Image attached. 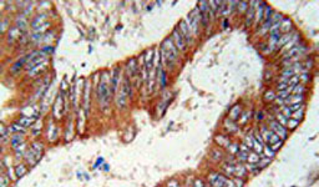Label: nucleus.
Segmentation results:
<instances>
[{
	"mask_svg": "<svg viewBox=\"0 0 319 187\" xmlns=\"http://www.w3.org/2000/svg\"><path fill=\"white\" fill-rule=\"evenodd\" d=\"M254 4H256V3H251V6H249V9H248L247 19H246V26H249V25H251L253 18H254V15H256V8H253V5H254Z\"/></svg>",
	"mask_w": 319,
	"mask_h": 187,
	"instance_id": "11",
	"label": "nucleus"
},
{
	"mask_svg": "<svg viewBox=\"0 0 319 187\" xmlns=\"http://www.w3.org/2000/svg\"><path fill=\"white\" fill-rule=\"evenodd\" d=\"M180 32L182 34V36L185 37L186 43H192V36H193V34H192L191 29L188 27V25H187V22L185 20H182L180 22Z\"/></svg>",
	"mask_w": 319,
	"mask_h": 187,
	"instance_id": "8",
	"label": "nucleus"
},
{
	"mask_svg": "<svg viewBox=\"0 0 319 187\" xmlns=\"http://www.w3.org/2000/svg\"><path fill=\"white\" fill-rule=\"evenodd\" d=\"M277 89H278V91H285V90H288V85H287V82H280L278 84V86H277Z\"/></svg>",
	"mask_w": 319,
	"mask_h": 187,
	"instance_id": "25",
	"label": "nucleus"
},
{
	"mask_svg": "<svg viewBox=\"0 0 319 187\" xmlns=\"http://www.w3.org/2000/svg\"><path fill=\"white\" fill-rule=\"evenodd\" d=\"M172 39L173 41H175V46L178 49V50H181V51H185L186 48H187V43H186V40H185V37L182 36V34L180 32V30L178 29H175L172 32Z\"/></svg>",
	"mask_w": 319,
	"mask_h": 187,
	"instance_id": "5",
	"label": "nucleus"
},
{
	"mask_svg": "<svg viewBox=\"0 0 319 187\" xmlns=\"http://www.w3.org/2000/svg\"><path fill=\"white\" fill-rule=\"evenodd\" d=\"M274 97H275V96H274V92H273V91H268V92H267L266 95H264V99H266L267 101H268V100H269V101L273 100Z\"/></svg>",
	"mask_w": 319,
	"mask_h": 187,
	"instance_id": "28",
	"label": "nucleus"
},
{
	"mask_svg": "<svg viewBox=\"0 0 319 187\" xmlns=\"http://www.w3.org/2000/svg\"><path fill=\"white\" fill-rule=\"evenodd\" d=\"M239 111H241V109H239V106H234V107H233V110L231 111V117H232L233 120H236V119L238 117Z\"/></svg>",
	"mask_w": 319,
	"mask_h": 187,
	"instance_id": "21",
	"label": "nucleus"
},
{
	"mask_svg": "<svg viewBox=\"0 0 319 187\" xmlns=\"http://www.w3.org/2000/svg\"><path fill=\"white\" fill-rule=\"evenodd\" d=\"M13 130L14 131H21V132H24V127L20 125V124H15V125H13Z\"/></svg>",
	"mask_w": 319,
	"mask_h": 187,
	"instance_id": "31",
	"label": "nucleus"
},
{
	"mask_svg": "<svg viewBox=\"0 0 319 187\" xmlns=\"http://www.w3.org/2000/svg\"><path fill=\"white\" fill-rule=\"evenodd\" d=\"M304 107L303 104H295V105H290L288 109L290 110V112H294V111H298V110H302Z\"/></svg>",
	"mask_w": 319,
	"mask_h": 187,
	"instance_id": "23",
	"label": "nucleus"
},
{
	"mask_svg": "<svg viewBox=\"0 0 319 187\" xmlns=\"http://www.w3.org/2000/svg\"><path fill=\"white\" fill-rule=\"evenodd\" d=\"M271 130L273 131L278 137L283 138V140L287 138V130H285L279 122H277V121H272L271 122Z\"/></svg>",
	"mask_w": 319,
	"mask_h": 187,
	"instance_id": "7",
	"label": "nucleus"
},
{
	"mask_svg": "<svg viewBox=\"0 0 319 187\" xmlns=\"http://www.w3.org/2000/svg\"><path fill=\"white\" fill-rule=\"evenodd\" d=\"M117 80H119V69H116L115 71H114V76H112V90L116 91V89H117Z\"/></svg>",
	"mask_w": 319,
	"mask_h": 187,
	"instance_id": "19",
	"label": "nucleus"
},
{
	"mask_svg": "<svg viewBox=\"0 0 319 187\" xmlns=\"http://www.w3.org/2000/svg\"><path fill=\"white\" fill-rule=\"evenodd\" d=\"M22 167H24V166H22ZM25 172H26V168H21V170H20V166L16 167V175L18 176H22Z\"/></svg>",
	"mask_w": 319,
	"mask_h": 187,
	"instance_id": "32",
	"label": "nucleus"
},
{
	"mask_svg": "<svg viewBox=\"0 0 319 187\" xmlns=\"http://www.w3.org/2000/svg\"><path fill=\"white\" fill-rule=\"evenodd\" d=\"M261 137H264L266 140V142L268 143V145H274L275 142H278L279 141V137L277 136V135L273 132L272 130H268V129H266L263 127L262 129V134H261Z\"/></svg>",
	"mask_w": 319,
	"mask_h": 187,
	"instance_id": "6",
	"label": "nucleus"
},
{
	"mask_svg": "<svg viewBox=\"0 0 319 187\" xmlns=\"http://www.w3.org/2000/svg\"><path fill=\"white\" fill-rule=\"evenodd\" d=\"M177 56H178L177 48L170 37H167L161 45V58L163 65L166 67H172L177 61Z\"/></svg>",
	"mask_w": 319,
	"mask_h": 187,
	"instance_id": "1",
	"label": "nucleus"
},
{
	"mask_svg": "<svg viewBox=\"0 0 319 187\" xmlns=\"http://www.w3.org/2000/svg\"><path fill=\"white\" fill-rule=\"evenodd\" d=\"M200 21H201V13L198 9H193L190 14H188V16H187V25H188V27L191 29L192 31V34L193 35H198V25H200Z\"/></svg>",
	"mask_w": 319,
	"mask_h": 187,
	"instance_id": "3",
	"label": "nucleus"
},
{
	"mask_svg": "<svg viewBox=\"0 0 319 187\" xmlns=\"http://www.w3.org/2000/svg\"><path fill=\"white\" fill-rule=\"evenodd\" d=\"M285 119H287V117H284L282 114H278V115H277V120H278V121L280 120V122H282L280 125H282V126H283V125H287V121H288V120H285Z\"/></svg>",
	"mask_w": 319,
	"mask_h": 187,
	"instance_id": "27",
	"label": "nucleus"
},
{
	"mask_svg": "<svg viewBox=\"0 0 319 187\" xmlns=\"http://www.w3.org/2000/svg\"><path fill=\"white\" fill-rule=\"evenodd\" d=\"M303 100H304L303 95H292V96L285 97L283 102L284 104H288V105H295V104H302Z\"/></svg>",
	"mask_w": 319,
	"mask_h": 187,
	"instance_id": "10",
	"label": "nucleus"
},
{
	"mask_svg": "<svg viewBox=\"0 0 319 187\" xmlns=\"http://www.w3.org/2000/svg\"><path fill=\"white\" fill-rule=\"evenodd\" d=\"M216 140H217V142H219L221 145H222L223 142H226L227 145H229V141H228V140H224L223 136H217V138H216Z\"/></svg>",
	"mask_w": 319,
	"mask_h": 187,
	"instance_id": "33",
	"label": "nucleus"
},
{
	"mask_svg": "<svg viewBox=\"0 0 319 187\" xmlns=\"http://www.w3.org/2000/svg\"><path fill=\"white\" fill-rule=\"evenodd\" d=\"M34 121H35V117H26V116H24V117H21L19 120V124H20L22 127H29L30 125L34 124Z\"/></svg>",
	"mask_w": 319,
	"mask_h": 187,
	"instance_id": "14",
	"label": "nucleus"
},
{
	"mask_svg": "<svg viewBox=\"0 0 319 187\" xmlns=\"http://www.w3.org/2000/svg\"><path fill=\"white\" fill-rule=\"evenodd\" d=\"M1 131H3V141H5L6 140V131H5V127H4V126H1Z\"/></svg>",
	"mask_w": 319,
	"mask_h": 187,
	"instance_id": "34",
	"label": "nucleus"
},
{
	"mask_svg": "<svg viewBox=\"0 0 319 187\" xmlns=\"http://www.w3.org/2000/svg\"><path fill=\"white\" fill-rule=\"evenodd\" d=\"M290 36H292V34H288V32H287V34H285L284 36L279 37V39H278V41H277V46H282V45H285V44H287V43H288V41H289L290 39H292V37H290Z\"/></svg>",
	"mask_w": 319,
	"mask_h": 187,
	"instance_id": "18",
	"label": "nucleus"
},
{
	"mask_svg": "<svg viewBox=\"0 0 319 187\" xmlns=\"http://www.w3.org/2000/svg\"><path fill=\"white\" fill-rule=\"evenodd\" d=\"M21 141H22V137H21V136H15V137H13L11 142H13V146H14V148H16V146H18V142H21Z\"/></svg>",
	"mask_w": 319,
	"mask_h": 187,
	"instance_id": "24",
	"label": "nucleus"
},
{
	"mask_svg": "<svg viewBox=\"0 0 319 187\" xmlns=\"http://www.w3.org/2000/svg\"><path fill=\"white\" fill-rule=\"evenodd\" d=\"M290 25H292V22H290L289 19H283V20H280V24H279V30L282 31V32H287L290 30Z\"/></svg>",
	"mask_w": 319,
	"mask_h": 187,
	"instance_id": "12",
	"label": "nucleus"
},
{
	"mask_svg": "<svg viewBox=\"0 0 319 187\" xmlns=\"http://www.w3.org/2000/svg\"><path fill=\"white\" fill-rule=\"evenodd\" d=\"M259 9H258V11L257 14L254 15L256 18V20H257V24H259V22H263V14H264V3H259Z\"/></svg>",
	"mask_w": 319,
	"mask_h": 187,
	"instance_id": "13",
	"label": "nucleus"
},
{
	"mask_svg": "<svg viewBox=\"0 0 319 187\" xmlns=\"http://www.w3.org/2000/svg\"><path fill=\"white\" fill-rule=\"evenodd\" d=\"M298 40H299V37H298V34H295V35H294V36L292 37V39H290V40L288 41V43L285 44V46H284V50H287V51H288V50H290V49L293 48V46H295V45H297Z\"/></svg>",
	"mask_w": 319,
	"mask_h": 187,
	"instance_id": "15",
	"label": "nucleus"
},
{
	"mask_svg": "<svg viewBox=\"0 0 319 187\" xmlns=\"http://www.w3.org/2000/svg\"><path fill=\"white\" fill-rule=\"evenodd\" d=\"M303 110H304V109H302L301 111L298 110V111H294V112H292V115H290V119H293V120H297V121H299V120H301V119L303 117V114H304V112H303Z\"/></svg>",
	"mask_w": 319,
	"mask_h": 187,
	"instance_id": "20",
	"label": "nucleus"
},
{
	"mask_svg": "<svg viewBox=\"0 0 319 187\" xmlns=\"http://www.w3.org/2000/svg\"><path fill=\"white\" fill-rule=\"evenodd\" d=\"M298 124H299V121L293 120V119H289V120L287 121V126H288V129H290V130H293Z\"/></svg>",
	"mask_w": 319,
	"mask_h": 187,
	"instance_id": "22",
	"label": "nucleus"
},
{
	"mask_svg": "<svg viewBox=\"0 0 319 187\" xmlns=\"http://www.w3.org/2000/svg\"><path fill=\"white\" fill-rule=\"evenodd\" d=\"M247 156H248V152H243V151L238 152V160L241 161H247Z\"/></svg>",
	"mask_w": 319,
	"mask_h": 187,
	"instance_id": "26",
	"label": "nucleus"
},
{
	"mask_svg": "<svg viewBox=\"0 0 319 187\" xmlns=\"http://www.w3.org/2000/svg\"><path fill=\"white\" fill-rule=\"evenodd\" d=\"M131 95V90H130V82H129V79L126 77L124 80V85L121 87V91L119 94V106L120 107H124L126 105V101H127V96Z\"/></svg>",
	"mask_w": 319,
	"mask_h": 187,
	"instance_id": "4",
	"label": "nucleus"
},
{
	"mask_svg": "<svg viewBox=\"0 0 319 187\" xmlns=\"http://www.w3.org/2000/svg\"><path fill=\"white\" fill-rule=\"evenodd\" d=\"M26 61H27V56H26V58H22L21 60H19V61H18L16 64H14V65H13L11 71H13V72H16L18 70H20V69H21V66H22V65H24Z\"/></svg>",
	"mask_w": 319,
	"mask_h": 187,
	"instance_id": "17",
	"label": "nucleus"
},
{
	"mask_svg": "<svg viewBox=\"0 0 319 187\" xmlns=\"http://www.w3.org/2000/svg\"><path fill=\"white\" fill-rule=\"evenodd\" d=\"M195 187H204V186H203V183H202V181L197 180V181H196V183H195Z\"/></svg>",
	"mask_w": 319,
	"mask_h": 187,
	"instance_id": "35",
	"label": "nucleus"
},
{
	"mask_svg": "<svg viewBox=\"0 0 319 187\" xmlns=\"http://www.w3.org/2000/svg\"><path fill=\"white\" fill-rule=\"evenodd\" d=\"M263 151L266 152L267 157H273V156H274V152L272 151V150H271L269 147H263Z\"/></svg>",
	"mask_w": 319,
	"mask_h": 187,
	"instance_id": "29",
	"label": "nucleus"
},
{
	"mask_svg": "<svg viewBox=\"0 0 319 187\" xmlns=\"http://www.w3.org/2000/svg\"><path fill=\"white\" fill-rule=\"evenodd\" d=\"M98 100H100L101 104H107L111 99V89H110V84L107 81V72H105L101 77V81L98 84Z\"/></svg>",
	"mask_w": 319,
	"mask_h": 187,
	"instance_id": "2",
	"label": "nucleus"
},
{
	"mask_svg": "<svg viewBox=\"0 0 319 187\" xmlns=\"http://www.w3.org/2000/svg\"><path fill=\"white\" fill-rule=\"evenodd\" d=\"M259 160H261V158L258 157V153L253 152L252 150H251L249 152H248V156H247V161H249L251 163H258V162H259Z\"/></svg>",
	"mask_w": 319,
	"mask_h": 187,
	"instance_id": "16",
	"label": "nucleus"
},
{
	"mask_svg": "<svg viewBox=\"0 0 319 187\" xmlns=\"http://www.w3.org/2000/svg\"><path fill=\"white\" fill-rule=\"evenodd\" d=\"M9 183V179L5 175H1V187H6Z\"/></svg>",
	"mask_w": 319,
	"mask_h": 187,
	"instance_id": "30",
	"label": "nucleus"
},
{
	"mask_svg": "<svg viewBox=\"0 0 319 187\" xmlns=\"http://www.w3.org/2000/svg\"><path fill=\"white\" fill-rule=\"evenodd\" d=\"M209 181H211V183H212L213 187H224L227 179L224 176L219 175V174H211Z\"/></svg>",
	"mask_w": 319,
	"mask_h": 187,
	"instance_id": "9",
	"label": "nucleus"
}]
</instances>
